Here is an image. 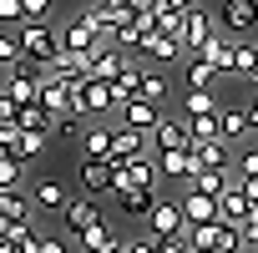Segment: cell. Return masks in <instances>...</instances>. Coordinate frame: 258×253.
I'll list each match as a JSON object with an SVG mask.
<instances>
[{
	"instance_id": "cell-1",
	"label": "cell",
	"mask_w": 258,
	"mask_h": 253,
	"mask_svg": "<svg viewBox=\"0 0 258 253\" xmlns=\"http://www.w3.org/2000/svg\"><path fill=\"white\" fill-rule=\"evenodd\" d=\"M16 41H21V61H31V66H41V71L61 56V36H56L46 21H26V26L16 31Z\"/></svg>"
},
{
	"instance_id": "cell-2",
	"label": "cell",
	"mask_w": 258,
	"mask_h": 253,
	"mask_svg": "<svg viewBox=\"0 0 258 253\" xmlns=\"http://www.w3.org/2000/svg\"><path fill=\"white\" fill-rule=\"evenodd\" d=\"M157 187H162V172H157V157L152 152L111 167V193H157Z\"/></svg>"
},
{
	"instance_id": "cell-3",
	"label": "cell",
	"mask_w": 258,
	"mask_h": 253,
	"mask_svg": "<svg viewBox=\"0 0 258 253\" xmlns=\"http://www.w3.org/2000/svg\"><path fill=\"white\" fill-rule=\"evenodd\" d=\"M56 36H61V51H66V56H76V61H91V56L106 46V41H101V31H96V21H91L86 11H81V16H71V21H66V31H56Z\"/></svg>"
},
{
	"instance_id": "cell-4",
	"label": "cell",
	"mask_w": 258,
	"mask_h": 253,
	"mask_svg": "<svg viewBox=\"0 0 258 253\" xmlns=\"http://www.w3.org/2000/svg\"><path fill=\"white\" fill-rule=\"evenodd\" d=\"M177 41H182V51H198V56H203V51L218 41V21H213L208 11L192 6V11H182V31H177Z\"/></svg>"
},
{
	"instance_id": "cell-5",
	"label": "cell",
	"mask_w": 258,
	"mask_h": 253,
	"mask_svg": "<svg viewBox=\"0 0 258 253\" xmlns=\"http://www.w3.org/2000/svg\"><path fill=\"white\" fill-rule=\"evenodd\" d=\"M182 233H187V223H182L177 198H157L152 213H147V238L157 243V238H182Z\"/></svg>"
},
{
	"instance_id": "cell-6",
	"label": "cell",
	"mask_w": 258,
	"mask_h": 253,
	"mask_svg": "<svg viewBox=\"0 0 258 253\" xmlns=\"http://www.w3.org/2000/svg\"><path fill=\"white\" fill-rule=\"evenodd\" d=\"M258 26V0H223V6H218V31L223 36H248Z\"/></svg>"
},
{
	"instance_id": "cell-7",
	"label": "cell",
	"mask_w": 258,
	"mask_h": 253,
	"mask_svg": "<svg viewBox=\"0 0 258 253\" xmlns=\"http://www.w3.org/2000/svg\"><path fill=\"white\" fill-rule=\"evenodd\" d=\"M132 157H147V137H142V132H132V126H121V121H111L106 162H111V167H121V162H132Z\"/></svg>"
},
{
	"instance_id": "cell-8",
	"label": "cell",
	"mask_w": 258,
	"mask_h": 253,
	"mask_svg": "<svg viewBox=\"0 0 258 253\" xmlns=\"http://www.w3.org/2000/svg\"><path fill=\"white\" fill-rule=\"evenodd\" d=\"M116 121H121V126H132V132H142V137H152V132H157V121H162V106L132 96V101H121V106H116Z\"/></svg>"
},
{
	"instance_id": "cell-9",
	"label": "cell",
	"mask_w": 258,
	"mask_h": 253,
	"mask_svg": "<svg viewBox=\"0 0 258 253\" xmlns=\"http://www.w3.org/2000/svg\"><path fill=\"white\" fill-rule=\"evenodd\" d=\"M192 147V137H187V121H172V116H162L157 121V132L147 137V152L157 157V152H187Z\"/></svg>"
},
{
	"instance_id": "cell-10",
	"label": "cell",
	"mask_w": 258,
	"mask_h": 253,
	"mask_svg": "<svg viewBox=\"0 0 258 253\" xmlns=\"http://www.w3.org/2000/svg\"><path fill=\"white\" fill-rule=\"evenodd\" d=\"M61 223H66V233H71V238H81L86 228H96V223H101V203H96V198H71V203L61 208Z\"/></svg>"
},
{
	"instance_id": "cell-11",
	"label": "cell",
	"mask_w": 258,
	"mask_h": 253,
	"mask_svg": "<svg viewBox=\"0 0 258 253\" xmlns=\"http://www.w3.org/2000/svg\"><path fill=\"white\" fill-rule=\"evenodd\" d=\"M187 162H192V172H198V167H208V172H228V167H233V152H228V142L213 137V142H192V147H187Z\"/></svg>"
},
{
	"instance_id": "cell-12",
	"label": "cell",
	"mask_w": 258,
	"mask_h": 253,
	"mask_svg": "<svg viewBox=\"0 0 258 253\" xmlns=\"http://www.w3.org/2000/svg\"><path fill=\"white\" fill-rule=\"evenodd\" d=\"M126 66H132V56H121L116 46H101V51L86 61V81H116Z\"/></svg>"
},
{
	"instance_id": "cell-13",
	"label": "cell",
	"mask_w": 258,
	"mask_h": 253,
	"mask_svg": "<svg viewBox=\"0 0 258 253\" xmlns=\"http://www.w3.org/2000/svg\"><path fill=\"white\" fill-rule=\"evenodd\" d=\"M36 106L51 116V121H61V116H71V86H61V81H51V76H41V91H36Z\"/></svg>"
},
{
	"instance_id": "cell-14",
	"label": "cell",
	"mask_w": 258,
	"mask_h": 253,
	"mask_svg": "<svg viewBox=\"0 0 258 253\" xmlns=\"http://www.w3.org/2000/svg\"><path fill=\"white\" fill-rule=\"evenodd\" d=\"M177 208H182V223H187V228L218 223V198H203V193H182V198H177Z\"/></svg>"
},
{
	"instance_id": "cell-15",
	"label": "cell",
	"mask_w": 258,
	"mask_h": 253,
	"mask_svg": "<svg viewBox=\"0 0 258 253\" xmlns=\"http://www.w3.org/2000/svg\"><path fill=\"white\" fill-rule=\"evenodd\" d=\"M106 147H111V121H86V132H81V162H106Z\"/></svg>"
},
{
	"instance_id": "cell-16",
	"label": "cell",
	"mask_w": 258,
	"mask_h": 253,
	"mask_svg": "<svg viewBox=\"0 0 258 253\" xmlns=\"http://www.w3.org/2000/svg\"><path fill=\"white\" fill-rule=\"evenodd\" d=\"M228 187H233V172H208V167L187 172V182H182V193H203V198H223Z\"/></svg>"
},
{
	"instance_id": "cell-17",
	"label": "cell",
	"mask_w": 258,
	"mask_h": 253,
	"mask_svg": "<svg viewBox=\"0 0 258 253\" xmlns=\"http://www.w3.org/2000/svg\"><path fill=\"white\" fill-rule=\"evenodd\" d=\"M76 177H81V198H101V193H111V162H81Z\"/></svg>"
},
{
	"instance_id": "cell-18",
	"label": "cell",
	"mask_w": 258,
	"mask_h": 253,
	"mask_svg": "<svg viewBox=\"0 0 258 253\" xmlns=\"http://www.w3.org/2000/svg\"><path fill=\"white\" fill-rule=\"evenodd\" d=\"M66 203H71V193H66L56 177H46V182L31 187V208H36V213H61Z\"/></svg>"
},
{
	"instance_id": "cell-19",
	"label": "cell",
	"mask_w": 258,
	"mask_h": 253,
	"mask_svg": "<svg viewBox=\"0 0 258 253\" xmlns=\"http://www.w3.org/2000/svg\"><path fill=\"white\" fill-rule=\"evenodd\" d=\"M253 213H258V208H253V203H248L238 187H228V193L218 198V223H233V228H243Z\"/></svg>"
},
{
	"instance_id": "cell-20",
	"label": "cell",
	"mask_w": 258,
	"mask_h": 253,
	"mask_svg": "<svg viewBox=\"0 0 258 253\" xmlns=\"http://www.w3.org/2000/svg\"><path fill=\"white\" fill-rule=\"evenodd\" d=\"M142 56H147V61H157V66H172V61L182 56V41H177V36H162V31H152V36L142 41Z\"/></svg>"
},
{
	"instance_id": "cell-21",
	"label": "cell",
	"mask_w": 258,
	"mask_h": 253,
	"mask_svg": "<svg viewBox=\"0 0 258 253\" xmlns=\"http://www.w3.org/2000/svg\"><path fill=\"white\" fill-rule=\"evenodd\" d=\"M116 248H121V233H116L106 218H101L96 228H86V233H81V253H116Z\"/></svg>"
},
{
	"instance_id": "cell-22",
	"label": "cell",
	"mask_w": 258,
	"mask_h": 253,
	"mask_svg": "<svg viewBox=\"0 0 258 253\" xmlns=\"http://www.w3.org/2000/svg\"><path fill=\"white\" fill-rule=\"evenodd\" d=\"M137 96L142 101H152V106H162L172 91H167V76L162 71H152V66H137Z\"/></svg>"
},
{
	"instance_id": "cell-23",
	"label": "cell",
	"mask_w": 258,
	"mask_h": 253,
	"mask_svg": "<svg viewBox=\"0 0 258 253\" xmlns=\"http://www.w3.org/2000/svg\"><path fill=\"white\" fill-rule=\"evenodd\" d=\"M248 132V111L243 106H218V142H238Z\"/></svg>"
},
{
	"instance_id": "cell-24",
	"label": "cell",
	"mask_w": 258,
	"mask_h": 253,
	"mask_svg": "<svg viewBox=\"0 0 258 253\" xmlns=\"http://www.w3.org/2000/svg\"><path fill=\"white\" fill-rule=\"evenodd\" d=\"M203 61H208L218 76H233V36H223V31H218V41L203 51Z\"/></svg>"
},
{
	"instance_id": "cell-25",
	"label": "cell",
	"mask_w": 258,
	"mask_h": 253,
	"mask_svg": "<svg viewBox=\"0 0 258 253\" xmlns=\"http://www.w3.org/2000/svg\"><path fill=\"white\" fill-rule=\"evenodd\" d=\"M111 198H116L121 218H142V223H147V213H152V203H157V193H111Z\"/></svg>"
},
{
	"instance_id": "cell-26",
	"label": "cell",
	"mask_w": 258,
	"mask_h": 253,
	"mask_svg": "<svg viewBox=\"0 0 258 253\" xmlns=\"http://www.w3.org/2000/svg\"><path fill=\"white\" fill-rule=\"evenodd\" d=\"M253 71H258V41L233 36V76H253Z\"/></svg>"
},
{
	"instance_id": "cell-27",
	"label": "cell",
	"mask_w": 258,
	"mask_h": 253,
	"mask_svg": "<svg viewBox=\"0 0 258 253\" xmlns=\"http://www.w3.org/2000/svg\"><path fill=\"white\" fill-rule=\"evenodd\" d=\"M157 172H162V177H172V182H187L192 162H187V152H157Z\"/></svg>"
},
{
	"instance_id": "cell-28",
	"label": "cell",
	"mask_w": 258,
	"mask_h": 253,
	"mask_svg": "<svg viewBox=\"0 0 258 253\" xmlns=\"http://www.w3.org/2000/svg\"><path fill=\"white\" fill-rule=\"evenodd\" d=\"M106 91H111V106H121V101H132L137 96V61L132 66H126L116 81H106Z\"/></svg>"
},
{
	"instance_id": "cell-29",
	"label": "cell",
	"mask_w": 258,
	"mask_h": 253,
	"mask_svg": "<svg viewBox=\"0 0 258 253\" xmlns=\"http://www.w3.org/2000/svg\"><path fill=\"white\" fill-rule=\"evenodd\" d=\"M218 106H223V101H218L213 91H182V111H187V116H213Z\"/></svg>"
},
{
	"instance_id": "cell-30",
	"label": "cell",
	"mask_w": 258,
	"mask_h": 253,
	"mask_svg": "<svg viewBox=\"0 0 258 253\" xmlns=\"http://www.w3.org/2000/svg\"><path fill=\"white\" fill-rule=\"evenodd\" d=\"M16 126H21V132H46V137H51V116H46L41 106H21V111H16Z\"/></svg>"
},
{
	"instance_id": "cell-31",
	"label": "cell",
	"mask_w": 258,
	"mask_h": 253,
	"mask_svg": "<svg viewBox=\"0 0 258 253\" xmlns=\"http://www.w3.org/2000/svg\"><path fill=\"white\" fill-rule=\"evenodd\" d=\"M213 81H218V71H213V66L198 56V61L187 66V91H213Z\"/></svg>"
},
{
	"instance_id": "cell-32",
	"label": "cell",
	"mask_w": 258,
	"mask_h": 253,
	"mask_svg": "<svg viewBox=\"0 0 258 253\" xmlns=\"http://www.w3.org/2000/svg\"><path fill=\"white\" fill-rule=\"evenodd\" d=\"M21 182H26V167L11 162V157H0V193H21Z\"/></svg>"
},
{
	"instance_id": "cell-33",
	"label": "cell",
	"mask_w": 258,
	"mask_h": 253,
	"mask_svg": "<svg viewBox=\"0 0 258 253\" xmlns=\"http://www.w3.org/2000/svg\"><path fill=\"white\" fill-rule=\"evenodd\" d=\"M81 132H86V121H76V116L51 121V137H56V142H81Z\"/></svg>"
},
{
	"instance_id": "cell-34",
	"label": "cell",
	"mask_w": 258,
	"mask_h": 253,
	"mask_svg": "<svg viewBox=\"0 0 258 253\" xmlns=\"http://www.w3.org/2000/svg\"><path fill=\"white\" fill-rule=\"evenodd\" d=\"M0 66H21V41L11 31H0Z\"/></svg>"
},
{
	"instance_id": "cell-35",
	"label": "cell",
	"mask_w": 258,
	"mask_h": 253,
	"mask_svg": "<svg viewBox=\"0 0 258 253\" xmlns=\"http://www.w3.org/2000/svg\"><path fill=\"white\" fill-rule=\"evenodd\" d=\"M21 16L26 21H46L51 16V0H21Z\"/></svg>"
},
{
	"instance_id": "cell-36",
	"label": "cell",
	"mask_w": 258,
	"mask_h": 253,
	"mask_svg": "<svg viewBox=\"0 0 258 253\" xmlns=\"http://www.w3.org/2000/svg\"><path fill=\"white\" fill-rule=\"evenodd\" d=\"M238 238H243V253H248V248L258 253V213H253V218H248V223L238 228Z\"/></svg>"
},
{
	"instance_id": "cell-37",
	"label": "cell",
	"mask_w": 258,
	"mask_h": 253,
	"mask_svg": "<svg viewBox=\"0 0 258 253\" xmlns=\"http://www.w3.org/2000/svg\"><path fill=\"white\" fill-rule=\"evenodd\" d=\"M31 253H66V243H61V238H41V233H36V238H31Z\"/></svg>"
},
{
	"instance_id": "cell-38",
	"label": "cell",
	"mask_w": 258,
	"mask_h": 253,
	"mask_svg": "<svg viewBox=\"0 0 258 253\" xmlns=\"http://www.w3.org/2000/svg\"><path fill=\"white\" fill-rule=\"evenodd\" d=\"M233 187H238V193H243V198L258 208V177H233Z\"/></svg>"
},
{
	"instance_id": "cell-39",
	"label": "cell",
	"mask_w": 258,
	"mask_h": 253,
	"mask_svg": "<svg viewBox=\"0 0 258 253\" xmlns=\"http://www.w3.org/2000/svg\"><path fill=\"white\" fill-rule=\"evenodd\" d=\"M0 21H6V26H11V21H26V16H21V0H0Z\"/></svg>"
},
{
	"instance_id": "cell-40",
	"label": "cell",
	"mask_w": 258,
	"mask_h": 253,
	"mask_svg": "<svg viewBox=\"0 0 258 253\" xmlns=\"http://www.w3.org/2000/svg\"><path fill=\"white\" fill-rule=\"evenodd\" d=\"M0 253H31V238H0Z\"/></svg>"
},
{
	"instance_id": "cell-41",
	"label": "cell",
	"mask_w": 258,
	"mask_h": 253,
	"mask_svg": "<svg viewBox=\"0 0 258 253\" xmlns=\"http://www.w3.org/2000/svg\"><path fill=\"white\" fill-rule=\"evenodd\" d=\"M157 253H187V238H157Z\"/></svg>"
},
{
	"instance_id": "cell-42",
	"label": "cell",
	"mask_w": 258,
	"mask_h": 253,
	"mask_svg": "<svg viewBox=\"0 0 258 253\" xmlns=\"http://www.w3.org/2000/svg\"><path fill=\"white\" fill-rule=\"evenodd\" d=\"M243 111H248V126H253V132H258V91H253V101H248Z\"/></svg>"
},
{
	"instance_id": "cell-43",
	"label": "cell",
	"mask_w": 258,
	"mask_h": 253,
	"mask_svg": "<svg viewBox=\"0 0 258 253\" xmlns=\"http://www.w3.org/2000/svg\"><path fill=\"white\" fill-rule=\"evenodd\" d=\"M157 6H167V11H177V16H182V11H192V0H157Z\"/></svg>"
},
{
	"instance_id": "cell-44",
	"label": "cell",
	"mask_w": 258,
	"mask_h": 253,
	"mask_svg": "<svg viewBox=\"0 0 258 253\" xmlns=\"http://www.w3.org/2000/svg\"><path fill=\"white\" fill-rule=\"evenodd\" d=\"M6 121H16V106H11L6 96H0V126H6Z\"/></svg>"
},
{
	"instance_id": "cell-45",
	"label": "cell",
	"mask_w": 258,
	"mask_h": 253,
	"mask_svg": "<svg viewBox=\"0 0 258 253\" xmlns=\"http://www.w3.org/2000/svg\"><path fill=\"white\" fill-rule=\"evenodd\" d=\"M126 6H132V16H137V11H152L157 0H126Z\"/></svg>"
},
{
	"instance_id": "cell-46",
	"label": "cell",
	"mask_w": 258,
	"mask_h": 253,
	"mask_svg": "<svg viewBox=\"0 0 258 253\" xmlns=\"http://www.w3.org/2000/svg\"><path fill=\"white\" fill-rule=\"evenodd\" d=\"M248 86H253V91H258V71H253V76H248Z\"/></svg>"
},
{
	"instance_id": "cell-47",
	"label": "cell",
	"mask_w": 258,
	"mask_h": 253,
	"mask_svg": "<svg viewBox=\"0 0 258 253\" xmlns=\"http://www.w3.org/2000/svg\"><path fill=\"white\" fill-rule=\"evenodd\" d=\"M0 198H6V193H0Z\"/></svg>"
}]
</instances>
